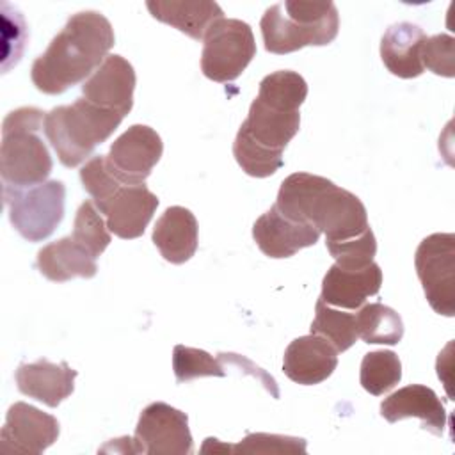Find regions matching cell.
<instances>
[{"mask_svg": "<svg viewBox=\"0 0 455 455\" xmlns=\"http://www.w3.org/2000/svg\"><path fill=\"white\" fill-rule=\"evenodd\" d=\"M416 274L430 307L455 315V235L434 233L423 238L414 254Z\"/></svg>", "mask_w": 455, "mask_h": 455, "instance_id": "9c48e42d", "label": "cell"}, {"mask_svg": "<svg viewBox=\"0 0 455 455\" xmlns=\"http://www.w3.org/2000/svg\"><path fill=\"white\" fill-rule=\"evenodd\" d=\"M275 208L295 222L315 226L325 233V240H347L370 228L366 208L355 194L309 172L290 174L281 183Z\"/></svg>", "mask_w": 455, "mask_h": 455, "instance_id": "3957f363", "label": "cell"}, {"mask_svg": "<svg viewBox=\"0 0 455 455\" xmlns=\"http://www.w3.org/2000/svg\"><path fill=\"white\" fill-rule=\"evenodd\" d=\"M325 245L336 265L343 268H364L373 261L377 252V240L371 228L347 240H325Z\"/></svg>", "mask_w": 455, "mask_h": 455, "instance_id": "f546056e", "label": "cell"}, {"mask_svg": "<svg viewBox=\"0 0 455 455\" xmlns=\"http://www.w3.org/2000/svg\"><path fill=\"white\" fill-rule=\"evenodd\" d=\"M135 450L148 455H188L194 451L188 418L164 402L149 403L135 427Z\"/></svg>", "mask_w": 455, "mask_h": 455, "instance_id": "30bf717a", "label": "cell"}, {"mask_svg": "<svg viewBox=\"0 0 455 455\" xmlns=\"http://www.w3.org/2000/svg\"><path fill=\"white\" fill-rule=\"evenodd\" d=\"M59 437V421L34 405L16 402L9 407L0 434L2 453H43Z\"/></svg>", "mask_w": 455, "mask_h": 455, "instance_id": "7c38bea8", "label": "cell"}, {"mask_svg": "<svg viewBox=\"0 0 455 455\" xmlns=\"http://www.w3.org/2000/svg\"><path fill=\"white\" fill-rule=\"evenodd\" d=\"M380 284L382 270L375 261L364 268H343L334 263L322 281L320 299L329 306L357 309L379 293Z\"/></svg>", "mask_w": 455, "mask_h": 455, "instance_id": "e0dca14e", "label": "cell"}, {"mask_svg": "<svg viewBox=\"0 0 455 455\" xmlns=\"http://www.w3.org/2000/svg\"><path fill=\"white\" fill-rule=\"evenodd\" d=\"M44 112L21 107L7 114L2 124L0 174L7 187H34L44 183L52 172V156L39 137Z\"/></svg>", "mask_w": 455, "mask_h": 455, "instance_id": "8992f818", "label": "cell"}, {"mask_svg": "<svg viewBox=\"0 0 455 455\" xmlns=\"http://www.w3.org/2000/svg\"><path fill=\"white\" fill-rule=\"evenodd\" d=\"M265 50L284 55L304 46H325L338 36L339 16L332 2L286 0L268 7L261 18Z\"/></svg>", "mask_w": 455, "mask_h": 455, "instance_id": "277c9868", "label": "cell"}, {"mask_svg": "<svg viewBox=\"0 0 455 455\" xmlns=\"http://www.w3.org/2000/svg\"><path fill=\"white\" fill-rule=\"evenodd\" d=\"M402 379V363L391 350L368 352L361 361V386L373 396L391 391Z\"/></svg>", "mask_w": 455, "mask_h": 455, "instance_id": "484cf974", "label": "cell"}, {"mask_svg": "<svg viewBox=\"0 0 455 455\" xmlns=\"http://www.w3.org/2000/svg\"><path fill=\"white\" fill-rule=\"evenodd\" d=\"M158 206V197L144 185H123L107 201L96 204L105 215L107 228L119 238H139Z\"/></svg>", "mask_w": 455, "mask_h": 455, "instance_id": "4fadbf2b", "label": "cell"}, {"mask_svg": "<svg viewBox=\"0 0 455 455\" xmlns=\"http://www.w3.org/2000/svg\"><path fill=\"white\" fill-rule=\"evenodd\" d=\"M423 68L432 73L451 78L455 76V39L448 34L427 37L421 48Z\"/></svg>", "mask_w": 455, "mask_h": 455, "instance_id": "1f68e13d", "label": "cell"}, {"mask_svg": "<svg viewBox=\"0 0 455 455\" xmlns=\"http://www.w3.org/2000/svg\"><path fill=\"white\" fill-rule=\"evenodd\" d=\"M306 96V80L290 69L274 71L259 82L233 142V156L245 174L267 178L283 167V151L299 132V108Z\"/></svg>", "mask_w": 455, "mask_h": 455, "instance_id": "6da1fadb", "label": "cell"}, {"mask_svg": "<svg viewBox=\"0 0 455 455\" xmlns=\"http://www.w3.org/2000/svg\"><path fill=\"white\" fill-rule=\"evenodd\" d=\"M231 453L236 455H304L306 439L279 435V434H247L240 443L231 444Z\"/></svg>", "mask_w": 455, "mask_h": 455, "instance_id": "f1b7e54d", "label": "cell"}, {"mask_svg": "<svg viewBox=\"0 0 455 455\" xmlns=\"http://www.w3.org/2000/svg\"><path fill=\"white\" fill-rule=\"evenodd\" d=\"M12 228L28 242L48 238L64 219L66 187L59 180L34 187H2Z\"/></svg>", "mask_w": 455, "mask_h": 455, "instance_id": "52a82bcc", "label": "cell"}, {"mask_svg": "<svg viewBox=\"0 0 455 455\" xmlns=\"http://www.w3.org/2000/svg\"><path fill=\"white\" fill-rule=\"evenodd\" d=\"M80 180H82L85 192L92 197L94 204H101L119 187L124 185L116 176V172L108 165L107 156H103V155H96L85 162V165L80 169Z\"/></svg>", "mask_w": 455, "mask_h": 455, "instance_id": "4dcf8cb0", "label": "cell"}, {"mask_svg": "<svg viewBox=\"0 0 455 455\" xmlns=\"http://www.w3.org/2000/svg\"><path fill=\"white\" fill-rule=\"evenodd\" d=\"M231 453V444H224L215 437H206L201 448V453Z\"/></svg>", "mask_w": 455, "mask_h": 455, "instance_id": "d6a6232c", "label": "cell"}, {"mask_svg": "<svg viewBox=\"0 0 455 455\" xmlns=\"http://www.w3.org/2000/svg\"><path fill=\"white\" fill-rule=\"evenodd\" d=\"M256 55V43L251 27L235 18L215 21L204 34L201 53L203 75L224 84L236 80Z\"/></svg>", "mask_w": 455, "mask_h": 455, "instance_id": "ba28073f", "label": "cell"}, {"mask_svg": "<svg viewBox=\"0 0 455 455\" xmlns=\"http://www.w3.org/2000/svg\"><path fill=\"white\" fill-rule=\"evenodd\" d=\"M153 243L165 261L181 265L197 249V220L183 206H171L153 228Z\"/></svg>", "mask_w": 455, "mask_h": 455, "instance_id": "44dd1931", "label": "cell"}, {"mask_svg": "<svg viewBox=\"0 0 455 455\" xmlns=\"http://www.w3.org/2000/svg\"><path fill=\"white\" fill-rule=\"evenodd\" d=\"M357 336L366 343L396 345L403 338V322L400 315L380 302H371L361 307L355 316Z\"/></svg>", "mask_w": 455, "mask_h": 455, "instance_id": "cb8c5ba5", "label": "cell"}, {"mask_svg": "<svg viewBox=\"0 0 455 455\" xmlns=\"http://www.w3.org/2000/svg\"><path fill=\"white\" fill-rule=\"evenodd\" d=\"M338 366V350L325 338L307 334L293 339L283 355L284 375L302 386L323 382Z\"/></svg>", "mask_w": 455, "mask_h": 455, "instance_id": "2e32d148", "label": "cell"}, {"mask_svg": "<svg viewBox=\"0 0 455 455\" xmlns=\"http://www.w3.org/2000/svg\"><path fill=\"white\" fill-rule=\"evenodd\" d=\"M116 36L110 21L96 12L73 14L30 69L34 85L44 94H62L87 80L108 57Z\"/></svg>", "mask_w": 455, "mask_h": 455, "instance_id": "7a4b0ae2", "label": "cell"}, {"mask_svg": "<svg viewBox=\"0 0 455 455\" xmlns=\"http://www.w3.org/2000/svg\"><path fill=\"white\" fill-rule=\"evenodd\" d=\"M252 238L259 251L268 258H290L304 247L318 242L320 231L306 222H295L284 217L275 204L270 206L252 226Z\"/></svg>", "mask_w": 455, "mask_h": 455, "instance_id": "9a60e30c", "label": "cell"}, {"mask_svg": "<svg viewBox=\"0 0 455 455\" xmlns=\"http://www.w3.org/2000/svg\"><path fill=\"white\" fill-rule=\"evenodd\" d=\"M133 66L121 55H108L82 85V94L87 101L123 116L133 107Z\"/></svg>", "mask_w": 455, "mask_h": 455, "instance_id": "5bb4252c", "label": "cell"}, {"mask_svg": "<svg viewBox=\"0 0 455 455\" xmlns=\"http://www.w3.org/2000/svg\"><path fill=\"white\" fill-rule=\"evenodd\" d=\"M76 375L66 361L55 364L43 357L36 363H21L16 370V384L28 398L57 407L73 393Z\"/></svg>", "mask_w": 455, "mask_h": 455, "instance_id": "ac0fdd59", "label": "cell"}, {"mask_svg": "<svg viewBox=\"0 0 455 455\" xmlns=\"http://www.w3.org/2000/svg\"><path fill=\"white\" fill-rule=\"evenodd\" d=\"M146 7L155 20L192 39H203L206 30L224 18L220 5L212 0H149Z\"/></svg>", "mask_w": 455, "mask_h": 455, "instance_id": "7402d4cb", "label": "cell"}, {"mask_svg": "<svg viewBox=\"0 0 455 455\" xmlns=\"http://www.w3.org/2000/svg\"><path fill=\"white\" fill-rule=\"evenodd\" d=\"M380 414L389 423H396L405 418H419L421 428L441 435L446 427V411L434 389L411 384L405 386L380 403Z\"/></svg>", "mask_w": 455, "mask_h": 455, "instance_id": "d6986e66", "label": "cell"}, {"mask_svg": "<svg viewBox=\"0 0 455 455\" xmlns=\"http://www.w3.org/2000/svg\"><path fill=\"white\" fill-rule=\"evenodd\" d=\"M71 236L94 258L101 256L108 247L112 236L107 228V220H103L101 212L96 208L94 201H84L76 210Z\"/></svg>", "mask_w": 455, "mask_h": 455, "instance_id": "4316f807", "label": "cell"}, {"mask_svg": "<svg viewBox=\"0 0 455 455\" xmlns=\"http://www.w3.org/2000/svg\"><path fill=\"white\" fill-rule=\"evenodd\" d=\"M311 332L325 338L338 352L348 350L357 336L355 327V316L352 313H343L329 304H325L322 299L316 300L315 307V318L311 322Z\"/></svg>", "mask_w": 455, "mask_h": 455, "instance_id": "d4e9b609", "label": "cell"}, {"mask_svg": "<svg viewBox=\"0 0 455 455\" xmlns=\"http://www.w3.org/2000/svg\"><path fill=\"white\" fill-rule=\"evenodd\" d=\"M427 36L418 25L409 21L391 25L380 39V57L389 73L400 78H416L425 68L421 48Z\"/></svg>", "mask_w": 455, "mask_h": 455, "instance_id": "ffe728a7", "label": "cell"}, {"mask_svg": "<svg viewBox=\"0 0 455 455\" xmlns=\"http://www.w3.org/2000/svg\"><path fill=\"white\" fill-rule=\"evenodd\" d=\"M123 114L98 107L85 98L71 105L52 108L44 116L43 130L66 167H76L87 160L96 146L103 144L121 124Z\"/></svg>", "mask_w": 455, "mask_h": 455, "instance_id": "5b68a950", "label": "cell"}, {"mask_svg": "<svg viewBox=\"0 0 455 455\" xmlns=\"http://www.w3.org/2000/svg\"><path fill=\"white\" fill-rule=\"evenodd\" d=\"M172 370L178 382H188L197 377H224V366L206 350L176 345L172 350Z\"/></svg>", "mask_w": 455, "mask_h": 455, "instance_id": "83f0119b", "label": "cell"}, {"mask_svg": "<svg viewBox=\"0 0 455 455\" xmlns=\"http://www.w3.org/2000/svg\"><path fill=\"white\" fill-rule=\"evenodd\" d=\"M37 268L46 279L55 283L75 277L91 279L98 272L96 258L73 236H64L44 245L37 252Z\"/></svg>", "mask_w": 455, "mask_h": 455, "instance_id": "603a6c76", "label": "cell"}, {"mask_svg": "<svg viewBox=\"0 0 455 455\" xmlns=\"http://www.w3.org/2000/svg\"><path fill=\"white\" fill-rule=\"evenodd\" d=\"M162 153L160 135L146 124H133L112 142L107 160L124 185H139L151 174Z\"/></svg>", "mask_w": 455, "mask_h": 455, "instance_id": "8fae6325", "label": "cell"}]
</instances>
